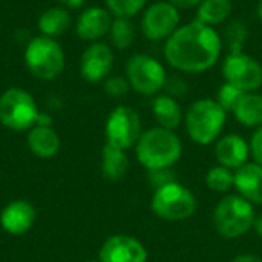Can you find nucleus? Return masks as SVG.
<instances>
[{"label":"nucleus","mask_w":262,"mask_h":262,"mask_svg":"<svg viewBox=\"0 0 262 262\" xmlns=\"http://www.w3.org/2000/svg\"><path fill=\"white\" fill-rule=\"evenodd\" d=\"M224 43L216 28L196 18L180 25L164 41L166 63L183 74H204L210 71L223 55Z\"/></svg>","instance_id":"obj_1"},{"label":"nucleus","mask_w":262,"mask_h":262,"mask_svg":"<svg viewBox=\"0 0 262 262\" xmlns=\"http://www.w3.org/2000/svg\"><path fill=\"white\" fill-rule=\"evenodd\" d=\"M135 154L147 170L167 169L181 158L183 144L173 130L158 126L141 134L135 144Z\"/></svg>","instance_id":"obj_2"},{"label":"nucleus","mask_w":262,"mask_h":262,"mask_svg":"<svg viewBox=\"0 0 262 262\" xmlns=\"http://www.w3.org/2000/svg\"><path fill=\"white\" fill-rule=\"evenodd\" d=\"M235 187L252 204H262V166L246 163L235 173Z\"/></svg>","instance_id":"obj_17"},{"label":"nucleus","mask_w":262,"mask_h":262,"mask_svg":"<svg viewBox=\"0 0 262 262\" xmlns=\"http://www.w3.org/2000/svg\"><path fill=\"white\" fill-rule=\"evenodd\" d=\"M71 26V14L63 6H52L43 11L38 17L37 28L41 35L57 38L58 35L64 34Z\"/></svg>","instance_id":"obj_21"},{"label":"nucleus","mask_w":262,"mask_h":262,"mask_svg":"<svg viewBox=\"0 0 262 262\" xmlns=\"http://www.w3.org/2000/svg\"><path fill=\"white\" fill-rule=\"evenodd\" d=\"M221 37L229 52H239L244 51V46L250 37V29L244 20H232L226 25Z\"/></svg>","instance_id":"obj_25"},{"label":"nucleus","mask_w":262,"mask_h":262,"mask_svg":"<svg viewBox=\"0 0 262 262\" xmlns=\"http://www.w3.org/2000/svg\"><path fill=\"white\" fill-rule=\"evenodd\" d=\"M255 210L241 195L224 196L213 213V223L218 233L226 239H235L246 235L255 223Z\"/></svg>","instance_id":"obj_5"},{"label":"nucleus","mask_w":262,"mask_h":262,"mask_svg":"<svg viewBox=\"0 0 262 262\" xmlns=\"http://www.w3.org/2000/svg\"><path fill=\"white\" fill-rule=\"evenodd\" d=\"M181 25V14L169 0H158L144 8L140 31L149 41H166Z\"/></svg>","instance_id":"obj_9"},{"label":"nucleus","mask_w":262,"mask_h":262,"mask_svg":"<svg viewBox=\"0 0 262 262\" xmlns=\"http://www.w3.org/2000/svg\"><path fill=\"white\" fill-rule=\"evenodd\" d=\"M28 71L38 80H54L64 71L66 55L61 45L46 35L32 37L23 52Z\"/></svg>","instance_id":"obj_4"},{"label":"nucleus","mask_w":262,"mask_h":262,"mask_svg":"<svg viewBox=\"0 0 262 262\" xmlns=\"http://www.w3.org/2000/svg\"><path fill=\"white\" fill-rule=\"evenodd\" d=\"M253 227L256 230V233L262 238V215H259L258 218H255V223H253Z\"/></svg>","instance_id":"obj_37"},{"label":"nucleus","mask_w":262,"mask_h":262,"mask_svg":"<svg viewBox=\"0 0 262 262\" xmlns=\"http://www.w3.org/2000/svg\"><path fill=\"white\" fill-rule=\"evenodd\" d=\"M243 91H239L238 88H235L233 84L224 81L216 94V101L220 103V106L226 111V112H233L235 106L238 104L239 98L243 97Z\"/></svg>","instance_id":"obj_28"},{"label":"nucleus","mask_w":262,"mask_h":262,"mask_svg":"<svg viewBox=\"0 0 262 262\" xmlns=\"http://www.w3.org/2000/svg\"><path fill=\"white\" fill-rule=\"evenodd\" d=\"M152 112L158 124L164 129L175 130L184 120L183 111L177 98L167 94H158L152 103Z\"/></svg>","instance_id":"obj_19"},{"label":"nucleus","mask_w":262,"mask_h":262,"mask_svg":"<svg viewBox=\"0 0 262 262\" xmlns=\"http://www.w3.org/2000/svg\"><path fill=\"white\" fill-rule=\"evenodd\" d=\"M232 114L246 127L262 126V94L258 91L244 92Z\"/></svg>","instance_id":"obj_20"},{"label":"nucleus","mask_w":262,"mask_h":262,"mask_svg":"<svg viewBox=\"0 0 262 262\" xmlns=\"http://www.w3.org/2000/svg\"><path fill=\"white\" fill-rule=\"evenodd\" d=\"M221 72L224 81L243 92H255L262 86V64L255 57L239 52H227L223 60Z\"/></svg>","instance_id":"obj_11"},{"label":"nucleus","mask_w":262,"mask_h":262,"mask_svg":"<svg viewBox=\"0 0 262 262\" xmlns=\"http://www.w3.org/2000/svg\"><path fill=\"white\" fill-rule=\"evenodd\" d=\"M256 15H258L259 21L262 23V0H259V2H258V6H256Z\"/></svg>","instance_id":"obj_38"},{"label":"nucleus","mask_w":262,"mask_h":262,"mask_svg":"<svg viewBox=\"0 0 262 262\" xmlns=\"http://www.w3.org/2000/svg\"><path fill=\"white\" fill-rule=\"evenodd\" d=\"M175 173L170 170V167L167 169H155V170H149L147 173V180H149V184L157 189L163 187V186H167V184H172V183H177L175 180Z\"/></svg>","instance_id":"obj_30"},{"label":"nucleus","mask_w":262,"mask_h":262,"mask_svg":"<svg viewBox=\"0 0 262 262\" xmlns=\"http://www.w3.org/2000/svg\"><path fill=\"white\" fill-rule=\"evenodd\" d=\"M169 2L173 6H177L180 11H189V9H196L203 0H169Z\"/></svg>","instance_id":"obj_33"},{"label":"nucleus","mask_w":262,"mask_h":262,"mask_svg":"<svg viewBox=\"0 0 262 262\" xmlns=\"http://www.w3.org/2000/svg\"><path fill=\"white\" fill-rule=\"evenodd\" d=\"M124 72L130 89L146 97L158 95L169 78L164 64L154 55L144 52L130 55L124 64Z\"/></svg>","instance_id":"obj_6"},{"label":"nucleus","mask_w":262,"mask_h":262,"mask_svg":"<svg viewBox=\"0 0 262 262\" xmlns=\"http://www.w3.org/2000/svg\"><path fill=\"white\" fill-rule=\"evenodd\" d=\"M114 48L104 41H94L81 54L80 75L88 83L104 81L114 68Z\"/></svg>","instance_id":"obj_12"},{"label":"nucleus","mask_w":262,"mask_h":262,"mask_svg":"<svg viewBox=\"0 0 262 262\" xmlns=\"http://www.w3.org/2000/svg\"><path fill=\"white\" fill-rule=\"evenodd\" d=\"M250 150L253 158L256 160V163L262 166V126L256 127V130L252 135L250 140Z\"/></svg>","instance_id":"obj_32"},{"label":"nucleus","mask_w":262,"mask_h":262,"mask_svg":"<svg viewBox=\"0 0 262 262\" xmlns=\"http://www.w3.org/2000/svg\"><path fill=\"white\" fill-rule=\"evenodd\" d=\"M35 126H52V118L49 117V115H46V114H38V117H37V123H35Z\"/></svg>","instance_id":"obj_36"},{"label":"nucleus","mask_w":262,"mask_h":262,"mask_svg":"<svg viewBox=\"0 0 262 262\" xmlns=\"http://www.w3.org/2000/svg\"><path fill=\"white\" fill-rule=\"evenodd\" d=\"M37 210L35 207L25 200H15L5 206L0 213V226L2 229L12 235H25L35 223Z\"/></svg>","instance_id":"obj_15"},{"label":"nucleus","mask_w":262,"mask_h":262,"mask_svg":"<svg viewBox=\"0 0 262 262\" xmlns=\"http://www.w3.org/2000/svg\"><path fill=\"white\" fill-rule=\"evenodd\" d=\"M232 262H262V258L256 256V255H249V253H244V255H238L236 258H233Z\"/></svg>","instance_id":"obj_35"},{"label":"nucleus","mask_w":262,"mask_h":262,"mask_svg":"<svg viewBox=\"0 0 262 262\" xmlns=\"http://www.w3.org/2000/svg\"><path fill=\"white\" fill-rule=\"evenodd\" d=\"M227 112L213 98L195 100L184 114V126L190 140L200 146L212 144L226 124Z\"/></svg>","instance_id":"obj_3"},{"label":"nucleus","mask_w":262,"mask_h":262,"mask_svg":"<svg viewBox=\"0 0 262 262\" xmlns=\"http://www.w3.org/2000/svg\"><path fill=\"white\" fill-rule=\"evenodd\" d=\"M38 114L34 97L21 88H9L0 95V123L11 130H29Z\"/></svg>","instance_id":"obj_7"},{"label":"nucleus","mask_w":262,"mask_h":262,"mask_svg":"<svg viewBox=\"0 0 262 262\" xmlns=\"http://www.w3.org/2000/svg\"><path fill=\"white\" fill-rule=\"evenodd\" d=\"M249 144L247 141L236 134H229L224 135L223 138L218 140L216 147H215V155L216 160L221 166L227 169H239L247 163L249 158Z\"/></svg>","instance_id":"obj_16"},{"label":"nucleus","mask_w":262,"mask_h":262,"mask_svg":"<svg viewBox=\"0 0 262 262\" xmlns=\"http://www.w3.org/2000/svg\"><path fill=\"white\" fill-rule=\"evenodd\" d=\"M141 134V118L135 109L124 104L112 109L104 126L107 144L126 150L138 143Z\"/></svg>","instance_id":"obj_10"},{"label":"nucleus","mask_w":262,"mask_h":262,"mask_svg":"<svg viewBox=\"0 0 262 262\" xmlns=\"http://www.w3.org/2000/svg\"><path fill=\"white\" fill-rule=\"evenodd\" d=\"M100 262H146L147 250L134 236L114 235L104 241L98 253Z\"/></svg>","instance_id":"obj_13"},{"label":"nucleus","mask_w":262,"mask_h":262,"mask_svg":"<svg viewBox=\"0 0 262 262\" xmlns=\"http://www.w3.org/2000/svg\"><path fill=\"white\" fill-rule=\"evenodd\" d=\"M57 2H58L60 6H63L68 11H71V9H80L84 5L86 0H57Z\"/></svg>","instance_id":"obj_34"},{"label":"nucleus","mask_w":262,"mask_h":262,"mask_svg":"<svg viewBox=\"0 0 262 262\" xmlns=\"http://www.w3.org/2000/svg\"><path fill=\"white\" fill-rule=\"evenodd\" d=\"M152 210L157 216L167 221H184L196 212L195 195L180 183H172L155 190Z\"/></svg>","instance_id":"obj_8"},{"label":"nucleus","mask_w":262,"mask_h":262,"mask_svg":"<svg viewBox=\"0 0 262 262\" xmlns=\"http://www.w3.org/2000/svg\"><path fill=\"white\" fill-rule=\"evenodd\" d=\"M104 5L114 17L132 18L144 11L147 0H104Z\"/></svg>","instance_id":"obj_27"},{"label":"nucleus","mask_w":262,"mask_h":262,"mask_svg":"<svg viewBox=\"0 0 262 262\" xmlns=\"http://www.w3.org/2000/svg\"><path fill=\"white\" fill-rule=\"evenodd\" d=\"M127 169H129V158L126 152L106 143L101 152L103 175L111 181H118L127 173Z\"/></svg>","instance_id":"obj_23"},{"label":"nucleus","mask_w":262,"mask_h":262,"mask_svg":"<svg viewBox=\"0 0 262 262\" xmlns=\"http://www.w3.org/2000/svg\"><path fill=\"white\" fill-rule=\"evenodd\" d=\"M206 184L212 192L224 193L235 186V173L224 166L212 167L206 175Z\"/></svg>","instance_id":"obj_26"},{"label":"nucleus","mask_w":262,"mask_h":262,"mask_svg":"<svg viewBox=\"0 0 262 262\" xmlns=\"http://www.w3.org/2000/svg\"><path fill=\"white\" fill-rule=\"evenodd\" d=\"M114 15L101 6H89L75 21V34L80 40L94 43L101 41L109 34Z\"/></svg>","instance_id":"obj_14"},{"label":"nucleus","mask_w":262,"mask_h":262,"mask_svg":"<svg viewBox=\"0 0 262 262\" xmlns=\"http://www.w3.org/2000/svg\"><path fill=\"white\" fill-rule=\"evenodd\" d=\"M130 91V84L126 77L114 75L104 80V92L112 98H121Z\"/></svg>","instance_id":"obj_29"},{"label":"nucleus","mask_w":262,"mask_h":262,"mask_svg":"<svg viewBox=\"0 0 262 262\" xmlns=\"http://www.w3.org/2000/svg\"><path fill=\"white\" fill-rule=\"evenodd\" d=\"M167 95L173 98H181L187 94V83L181 77H169L164 86Z\"/></svg>","instance_id":"obj_31"},{"label":"nucleus","mask_w":262,"mask_h":262,"mask_svg":"<svg viewBox=\"0 0 262 262\" xmlns=\"http://www.w3.org/2000/svg\"><path fill=\"white\" fill-rule=\"evenodd\" d=\"M232 11V0H203L195 9V18L212 28H216L230 18Z\"/></svg>","instance_id":"obj_22"},{"label":"nucleus","mask_w":262,"mask_h":262,"mask_svg":"<svg viewBox=\"0 0 262 262\" xmlns=\"http://www.w3.org/2000/svg\"><path fill=\"white\" fill-rule=\"evenodd\" d=\"M84 262H100V261H84Z\"/></svg>","instance_id":"obj_39"},{"label":"nucleus","mask_w":262,"mask_h":262,"mask_svg":"<svg viewBox=\"0 0 262 262\" xmlns=\"http://www.w3.org/2000/svg\"><path fill=\"white\" fill-rule=\"evenodd\" d=\"M28 147L38 158H52L60 150V137L52 126H34L28 130Z\"/></svg>","instance_id":"obj_18"},{"label":"nucleus","mask_w":262,"mask_h":262,"mask_svg":"<svg viewBox=\"0 0 262 262\" xmlns=\"http://www.w3.org/2000/svg\"><path fill=\"white\" fill-rule=\"evenodd\" d=\"M109 40L111 46L120 51L129 49L137 37V28L132 21V18H121L114 17L111 29H109Z\"/></svg>","instance_id":"obj_24"},{"label":"nucleus","mask_w":262,"mask_h":262,"mask_svg":"<svg viewBox=\"0 0 262 262\" xmlns=\"http://www.w3.org/2000/svg\"><path fill=\"white\" fill-rule=\"evenodd\" d=\"M261 64H262V61H261Z\"/></svg>","instance_id":"obj_40"}]
</instances>
